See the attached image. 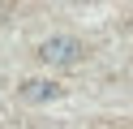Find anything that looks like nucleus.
<instances>
[{
	"label": "nucleus",
	"mask_w": 133,
	"mask_h": 129,
	"mask_svg": "<svg viewBox=\"0 0 133 129\" xmlns=\"http://www.w3.org/2000/svg\"><path fill=\"white\" fill-rule=\"evenodd\" d=\"M82 56H86V47H82V39H73V34H52V39L39 43V60H43V65H77Z\"/></svg>",
	"instance_id": "obj_1"
},
{
	"label": "nucleus",
	"mask_w": 133,
	"mask_h": 129,
	"mask_svg": "<svg viewBox=\"0 0 133 129\" xmlns=\"http://www.w3.org/2000/svg\"><path fill=\"white\" fill-rule=\"evenodd\" d=\"M17 95L26 103H52V99H60V86H56V82H43V77H30V82L17 86Z\"/></svg>",
	"instance_id": "obj_2"
}]
</instances>
